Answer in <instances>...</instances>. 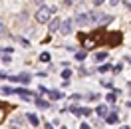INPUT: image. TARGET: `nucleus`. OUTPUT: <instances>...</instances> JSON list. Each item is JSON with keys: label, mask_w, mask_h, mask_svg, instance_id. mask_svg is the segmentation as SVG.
<instances>
[{"label": "nucleus", "mask_w": 131, "mask_h": 129, "mask_svg": "<svg viewBox=\"0 0 131 129\" xmlns=\"http://www.w3.org/2000/svg\"><path fill=\"white\" fill-rule=\"evenodd\" d=\"M107 56H109V54H107V52H95V62H105L107 60Z\"/></svg>", "instance_id": "obj_15"}, {"label": "nucleus", "mask_w": 131, "mask_h": 129, "mask_svg": "<svg viewBox=\"0 0 131 129\" xmlns=\"http://www.w3.org/2000/svg\"><path fill=\"white\" fill-rule=\"evenodd\" d=\"M22 123H24V117H14V119L10 121V127H12V129H20V127H22Z\"/></svg>", "instance_id": "obj_13"}, {"label": "nucleus", "mask_w": 131, "mask_h": 129, "mask_svg": "<svg viewBox=\"0 0 131 129\" xmlns=\"http://www.w3.org/2000/svg\"><path fill=\"white\" fill-rule=\"evenodd\" d=\"M38 91H40V93H46V91H48V88H44V85H40V88H38Z\"/></svg>", "instance_id": "obj_31"}, {"label": "nucleus", "mask_w": 131, "mask_h": 129, "mask_svg": "<svg viewBox=\"0 0 131 129\" xmlns=\"http://www.w3.org/2000/svg\"><path fill=\"white\" fill-rule=\"evenodd\" d=\"M52 14H54L52 6H40L38 12L34 14V18H36V22H38V24H48V20L52 18Z\"/></svg>", "instance_id": "obj_1"}, {"label": "nucleus", "mask_w": 131, "mask_h": 129, "mask_svg": "<svg viewBox=\"0 0 131 129\" xmlns=\"http://www.w3.org/2000/svg\"><path fill=\"white\" fill-rule=\"evenodd\" d=\"M24 119L28 121V123H30L32 127H38V125H40V119H38V115H36V113H26V117H24Z\"/></svg>", "instance_id": "obj_11"}, {"label": "nucleus", "mask_w": 131, "mask_h": 129, "mask_svg": "<svg viewBox=\"0 0 131 129\" xmlns=\"http://www.w3.org/2000/svg\"><path fill=\"white\" fill-rule=\"evenodd\" d=\"M70 78H72V70L66 66L64 70H62V80H70Z\"/></svg>", "instance_id": "obj_17"}, {"label": "nucleus", "mask_w": 131, "mask_h": 129, "mask_svg": "<svg viewBox=\"0 0 131 129\" xmlns=\"http://www.w3.org/2000/svg\"><path fill=\"white\" fill-rule=\"evenodd\" d=\"M88 99H90V101H97L99 95H95V93H90V95H88Z\"/></svg>", "instance_id": "obj_27"}, {"label": "nucleus", "mask_w": 131, "mask_h": 129, "mask_svg": "<svg viewBox=\"0 0 131 129\" xmlns=\"http://www.w3.org/2000/svg\"><path fill=\"white\" fill-rule=\"evenodd\" d=\"M14 93H16V95H20L24 101H30V99H32V95H34L32 91H30V89H26V88H14Z\"/></svg>", "instance_id": "obj_7"}, {"label": "nucleus", "mask_w": 131, "mask_h": 129, "mask_svg": "<svg viewBox=\"0 0 131 129\" xmlns=\"http://www.w3.org/2000/svg\"><path fill=\"white\" fill-rule=\"evenodd\" d=\"M6 80L14 81V83H20V85H28V83L32 81V73L30 72H20V73H16V76H8Z\"/></svg>", "instance_id": "obj_3"}, {"label": "nucleus", "mask_w": 131, "mask_h": 129, "mask_svg": "<svg viewBox=\"0 0 131 129\" xmlns=\"http://www.w3.org/2000/svg\"><path fill=\"white\" fill-rule=\"evenodd\" d=\"M0 56H2V54H0ZM10 60H12L10 54H4V56H2V62H4V64H10Z\"/></svg>", "instance_id": "obj_25"}, {"label": "nucleus", "mask_w": 131, "mask_h": 129, "mask_svg": "<svg viewBox=\"0 0 131 129\" xmlns=\"http://www.w3.org/2000/svg\"><path fill=\"white\" fill-rule=\"evenodd\" d=\"M129 97H131V91H129Z\"/></svg>", "instance_id": "obj_38"}, {"label": "nucleus", "mask_w": 131, "mask_h": 129, "mask_svg": "<svg viewBox=\"0 0 131 129\" xmlns=\"http://www.w3.org/2000/svg\"><path fill=\"white\" fill-rule=\"evenodd\" d=\"M34 105H36V107H40V109H50V101L42 99L40 95H34Z\"/></svg>", "instance_id": "obj_9"}, {"label": "nucleus", "mask_w": 131, "mask_h": 129, "mask_svg": "<svg viewBox=\"0 0 131 129\" xmlns=\"http://www.w3.org/2000/svg\"><path fill=\"white\" fill-rule=\"evenodd\" d=\"M80 38V42H82V48L85 50V52H90V50H93V48H97V38L93 36V34H90V36H85V34H80L78 36Z\"/></svg>", "instance_id": "obj_2"}, {"label": "nucleus", "mask_w": 131, "mask_h": 129, "mask_svg": "<svg viewBox=\"0 0 131 129\" xmlns=\"http://www.w3.org/2000/svg\"><path fill=\"white\" fill-rule=\"evenodd\" d=\"M70 111L74 113L75 117H82V111H80V105H70Z\"/></svg>", "instance_id": "obj_18"}, {"label": "nucleus", "mask_w": 131, "mask_h": 129, "mask_svg": "<svg viewBox=\"0 0 131 129\" xmlns=\"http://www.w3.org/2000/svg\"><path fill=\"white\" fill-rule=\"evenodd\" d=\"M103 2H105V0H93V4H95V6H101Z\"/></svg>", "instance_id": "obj_32"}, {"label": "nucleus", "mask_w": 131, "mask_h": 129, "mask_svg": "<svg viewBox=\"0 0 131 129\" xmlns=\"http://www.w3.org/2000/svg\"><path fill=\"white\" fill-rule=\"evenodd\" d=\"M119 2H121V0H109V4H111V6H117Z\"/></svg>", "instance_id": "obj_33"}, {"label": "nucleus", "mask_w": 131, "mask_h": 129, "mask_svg": "<svg viewBox=\"0 0 131 129\" xmlns=\"http://www.w3.org/2000/svg\"><path fill=\"white\" fill-rule=\"evenodd\" d=\"M93 111H97V117H105L107 113H109V107L103 105V103H97V107H95Z\"/></svg>", "instance_id": "obj_12"}, {"label": "nucleus", "mask_w": 131, "mask_h": 129, "mask_svg": "<svg viewBox=\"0 0 131 129\" xmlns=\"http://www.w3.org/2000/svg\"><path fill=\"white\" fill-rule=\"evenodd\" d=\"M64 4H66V6H72V4H74V0H64Z\"/></svg>", "instance_id": "obj_34"}, {"label": "nucleus", "mask_w": 131, "mask_h": 129, "mask_svg": "<svg viewBox=\"0 0 131 129\" xmlns=\"http://www.w3.org/2000/svg\"><path fill=\"white\" fill-rule=\"evenodd\" d=\"M103 119H105V123H107V125H113V123H117V121H119V115H117V107L109 109V113H107Z\"/></svg>", "instance_id": "obj_6"}, {"label": "nucleus", "mask_w": 131, "mask_h": 129, "mask_svg": "<svg viewBox=\"0 0 131 129\" xmlns=\"http://www.w3.org/2000/svg\"><path fill=\"white\" fill-rule=\"evenodd\" d=\"M109 70H111V64H101V66L97 68L99 73H105V72H109Z\"/></svg>", "instance_id": "obj_19"}, {"label": "nucleus", "mask_w": 131, "mask_h": 129, "mask_svg": "<svg viewBox=\"0 0 131 129\" xmlns=\"http://www.w3.org/2000/svg\"><path fill=\"white\" fill-rule=\"evenodd\" d=\"M2 93L10 95V93H14V88H8V85H2Z\"/></svg>", "instance_id": "obj_23"}, {"label": "nucleus", "mask_w": 131, "mask_h": 129, "mask_svg": "<svg viewBox=\"0 0 131 129\" xmlns=\"http://www.w3.org/2000/svg\"><path fill=\"white\" fill-rule=\"evenodd\" d=\"M50 60H52L50 52H42V54H40V62H50Z\"/></svg>", "instance_id": "obj_21"}, {"label": "nucleus", "mask_w": 131, "mask_h": 129, "mask_svg": "<svg viewBox=\"0 0 131 129\" xmlns=\"http://www.w3.org/2000/svg\"><path fill=\"white\" fill-rule=\"evenodd\" d=\"M105 99H107V101H109V103H115V101H117V95H115L113 91H109V93H107V95H105Z\"/></svg>", "instance_id": "obj_20"}, {"label": "nucleus", "mask_w": 131, "mask_h": 129, "mask_svg": "<svg viewBox=\"0 0 131 129\" xmlns=\"http://www.w3.org/2000/svg\"><path fill=\"white\" fill-rule=\"evenodd\" d=\"M46 129H54V127H52V125H50V121H48V123H46Z\"/></svg>", "instance_id": "obj_35"}, {"label": "nucleus", "mask_w": 131, "mask_h": 129, "mask_svg": "<svg viewBox=\"0 0 131 129\" xmlns=\"http://www.w3.org/2000/svg\"><path fill=\"white\" fill-rule=\"evenodd\" d=\"M34 2H38V4H42V2H44V0H34Z\"/></svg>", "instance_id": "obj_37"}, {"label": "nucleus", "mask_w": 131, "mask_h": 129, "mask_svg": "<svg viewBox=\"0 0 131 129\" xmlns=\"http://www.w3.org/2000/svg\"><path fill=\"white\" fill-rule=\"evenodd\" d=\"M6 78H8V73L4 72V70H0V81H2V80H6Z\"/></svg>", "instance_id": "obj_28"}, {"label": "nucleus", "mask_w": 131, "mask_h": 129, "mask_svg": "<svg viewBox=\"0 0 131 129\" xmlns=\"http://www.w3.org/2000/svg\"><path fill=\"white\" fill-rule=\"evenodd\" d=\"M62 129H68V127H62Z\"/></svg>", "instance_id": "obj_39"}, {"label": "nucleus", "mask_w": 131, "mask_h": 129, "mask_svg": "<svg viewBox=\"0 0 131 129\" xmlns=\"http://www.w3.org/2000/svg\"><path fill=\"white\" fill-rule=\"evenodd\" d=\"M72 99H74V101H80V99H82V95H80V93H74V95H72Z\"/></svg>", "instance_id": "obj_29"}, {"label": "nucleus", "mask_w": 131, "mask_h": 129, "mask_svg": "<svg viewBox=\"0 0 131 129\" xmlns=\"http://www.w3.org/2000/svg\"><path fill=\"white\" fill-rule=\"evenodd\" d=\"M101 83H103L105 88H109V89L113 88V81H111V80H103V81H101Z\"/></svg>", "instance_id": "obj_26"}, {"label": "nucleus", "mask_w": 131, "mask_h": 129, "mask_svg": "<svg viewBox=\"0 0 131 129\" xmlns=\"http://www.w3.org/2000/svg\"><path fill=\"white\" fill-rule=\"evenodd\" d=\"M80 111H82L83 117H90L91 113H93V109H91V107H88V105H80Z\"/></svg>", "instance_id": "obj_14"}, {"label": "nucleus", "mask_w": 131, "mask_h": 129, "mask_svg": "<svg viewBox=\"0 0 131 129\" xmlns=\"http://www.w3.org/2000/svg\"><path fill=\"white\" fill-rule=\"evenodd\" d=\"M74 22L78 26H88V24H91V22H90V12H78Z\"/></svg>", "instance_id": "obj_5"}, {"label": "nucleus", "mask_w": 131, "mask_h": 129, "mask_svg": "<svg viewBox=\"0 0 131 129\" xmlns=\"http://www.w3.org/2000/svg\"><path fill=\"white\" fill-rule=\"evenodd\" d=\"M0 36H6V26H4L2 20H0Z\"/></svg>", "instance_id": "obj_24"}, {"label": "nucleus", "mask_w": 131, "mask_h": 129, "mask_svg": "<svg viewBox=\"0 0 131 129\" xmlns=\"http://www.w3.org/2000/svg\"><path fill=\"white\" fill-rule=\"evenodd\" d=\"M60 32L64 34V36L72 34V32H74V20H72V18H66V20H62V22H60Z\"/></svg>", "instance_id": "obj_4"}, {"label": "nucleus", "mask_w": 131, "mask_h": 129, "mask_svg": "<svg viewBox=\"0 0 131 129\" xmlns=\"http://www.w3.org/2000/svg\"><path fill=\"white\" fill-rule=\"evenodd\" d=\"M46 93H48L50 101H58V99H62V97H64V93H62L60 89H48Z\"/></svg>", "instance_id": "obj_10"}, {"label": "nucleus", "mask_w": 131, "mask_h": 129, "mask_svg": "<svg viewBox=\"0 0 131 129\" xmlns=\"http://www.w3.org/2000/svg\"><path fill=\"white\" fill-rule=\"evenodd\" d=\"M74 54H75V60H78V62H83V60L88 58V52H85V50H82V52H74Z\"/></svg>", "instance_id": "obj_16"}, {"label": "nucleus", "mask_w": 131, "mask_h": 129, "mask_svg": "<svg viewBox=\"0 0 131 129\" xmlns=\"http://www.w3.org/2000/svg\"><path fill=\"white\" fill-rule=\"evenodd\" d=\"M111 72H113L115 76H117V73H121V72H123V66H121V64H117V66H115V68H113V66H111Z\"/></svg>", "instance_id": "obj_22"}, {"label": "nucleus", "mask_w": 131, "mask_h": 129, "mask_svg": "<svg viewBox=\"0 0 131 129\" xmlns=\"http://www.w3.org/2000/svg\"><path fill=\"white\" fill-rule=\"evenodd\" d=\"M80 129H91V125H90V123H82V125H80Z\"/></svg>", "instance_id": "obj_30"}, {"label": "nucleus", "mask_w": 131, "mask_h": 129, "mask_svg": "<svg viewBox=\"0 0 131 129\" xmlns=\"http://www.w3.org/2000/svg\"><path fill=\"white\" fill-rule=\"evenodd\" d=\"M119 129H131V127H129V125H123V127H119Z\"/></svg>", "instance_id": "obj_36"}, {"label": "nucleus", "mask_w": 131, "mask_h": 129, "mask_svg": "<svg viewBox=\"0 0 131 129\" xmlns=\"http://www.w3.org/2000/svg\"><path fill=\"white\" fill-rule=\"evenodd\" d=\"M60 22H62V20L58 16H52L48 20V32H58V30H60Z\"/></svg>", "instance_id": "obj_8"}]
</instances>
